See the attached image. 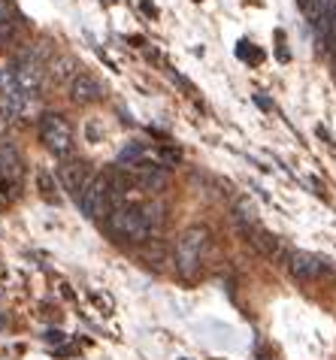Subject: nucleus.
<instances>
[{"label": "nucleus", "instance_id": "f257e3e1", "mask_svg": "<svg viewBox=\"0 0 336 360\" xmlns=\"http://www.w3.org/2000/svg\"><path fill=\"white\" fill-rule=\"evenodd\" d=\"M206 252H209V230L194 224L179 233L176 239V248H173V264H176V273H182L185 278H194V273L200 269Z\"/></svg>", "mask_w": 336, "mask_h": 360}, {"label": "nucleus", "instance_id": "f03ea898", "mask_svg": "<svg viewBox=\"0 0 336 360\" xmlns=\"http://www.w3.org/2000/svg\"><path fill=\"white\" fill-rule=\"evenodd\" d=\"M106 227H110V233L115 239L131 245H143L152 239V230L146 227L140 206H131V203H115L112 212L106 215Z\"/></svg>", "mask_w": 336, "mask_h": 360}, {"label": "nucleus", "instance_id": "7ed1b4c3", "mask_svg": "<svg viewBox=\"0 0 336 360\" xmlns=\"http://www.w3.org/2000/svg\"><path fill=\"white\" fill-rule=\"evenodd\" d=\"M112 206L115 203H112V194H110V176L94 173L82 200H79V209H82L85 218H91V221H106V215L112 212Z\"/></svg>", "mask_w": 336, "mask_h": 360}, {"label": "nucleus", "instance_id": "20e7f679", "mask_svg": "<svg viewBox=\"0 0 336 360\" xmlns=\"http://www.w3.org/2000/svg\"><path fill=\"white\" fill-rule=\"evenodd\" d=\"M39 139H43L49 152L58 158H67L73 152V131H70V124L64 122V115H58V112H46L39 118Z\"/></svg>", "mask_w": 336, "mask_h": 360}, {"label": "nucleus", "instance_id": "39448f33", "mask_svg": "<svg viewBox=\"0 0 336 360\" xmlns=\"http://www.w3.org/2000/svg\"><path fill=\"white\" fill-rule=\"evenodd\" d=\"M31 100L25 94V88L18 85L15 79V70L13 67H0V103L6 106V112L13 118H22L27 115V109H31Z\"/></svg>", "mask_w": 336, "mask_h": 360}, {"label": "nucleus", "instance_id": "423d86ee", "mask_svg": "<svg viewBox=\"0 0 336 360\" xmlns=\"http://www.w3.org/2000/svg\"><path fill=\"white\" fill-rule=\"evenodd\" d=\"M240 230H243V236L249 239V243L266 257V261H273V264H288L291 252L285 248V243H282L279 236H273L270 230H264L261 224H254V227H240Z\"/></svg>", "mask_w": 336, "mask_h": 360}, {"label": "nucleus", "instance_id": "0eeeda50", "mask_svg": "<svg viewBox=\"0 0 336 360\" xmlns=\"http://www.w3.org/2000/svg\"><path fill=\"white\" fill-rule=\"evenodd\" d=\"M46 64L39 61V58H34L31 52H22L18 55V61H15V79H18V85L25 88V94L27 97H37L39 91H43V79H46Z\"/></svg>", "mask_w": 336, "mask_h": 360}, {"label": "nucleus", "instance_id": "6e6552de", "mask_svg": "<svg viewBox=\"0 0 336 360\" xmlns=\"http://www.w3.org/2000/svg\"><path fill=\"white\" fill-rule=\"evenodd\" d=\"M91 176H94V173H88V167H85L82 161H67V164L58 167V179H61V188L76 200V203L82 200L88 182H91Z\"/></svg>", "mask_w": 336, "mask_h": 360}, {"label": "nucleus", "instance_id": "1a4fd4ad", "mask_svg": "<svg viewBox=\"0 0 336 360\" xmlns=\"http://www.w3.org/2000/svg\"><path fill=\"white\" fill-rule=\"evenodd\" d=\"M288 269H291L294 278H300V282H312V278L328 273V261L318 255H309V252H291Z\"/></svg>", "mask_w": 336, "mask_h": 360}, {"label": "nucleus", "instance_id": "9d476101", "mask_svg": "<svg viewBox=\"0 0 336 360\" xmlns=\"http://www.w3.org/2000/svg\"><path fill=\"white\" fill-rule=\"evenodd\" d=\"M106 88L97 82V79L91 73H79L73 82H70V100L73 103H97V100H103Z\"/></svg>", "mask_w": 336, "mask_h": 360}, {"label": "nucleus", "instance_id": "9b49d317", "mask_svg": "<svg viewBox=\"0 0 336 360\" xmlns=\"http://www.w3.org/2000/svg\"><path fill=\"white\" fill-rule=\"evenodd\" d=\"M131 169H134V179H136V188H140V191H164L167 188V169L164 167L140 161Z\"/></svg>", "mask_w": 336, "mask_h": 360}, {"label": "nucleus", "instance_id": "f8f14e48", "mask_svg": "<svg viewBox=\"0 0 336 360\" xmlns=\"http://www.w3.org/2000/svg\"><path fill=\"white\" fill-rule=\"evenodd\" d=\"M0 169H4V179H9V182H22V173H25L22 158L4 139H0Z\"/></svg>", "mask_w": 336, "mask_h": 360}, {"label": "nucleus", "instance_id": "ddd939ff", "mask_svg": "<svg viewBox=\"0 0 336 360\" xmlns=\"http://www.w3.org/2000/svg\"><path fill=\"white\" fill-rule=\"evenodd\" d=\"M79 73H82V64H79L76 58H70V55L55 58L52 67H49V76H52L55 82H73Z\"/></svg>", "mask_w": 336, "mask_h": 360}, {"label": "nucleus", "instance_id": "4468645a", "mask_svg": "<svg viewBox=\"0 0 336 360\" xmlns=\"http://www.w3.org/2000/svg\"><path fill=\"white\" fill-rule=\"evenodd\" d=\"M140 212H143V221L152 233H157L167 221V206L161 203V200H146V203H140Z\"/></svg>", "mask_w": 336, "mask_h": 360}, {"label": "nucleus", "instance_id": "2eb2a0df", "mask_svg": "<svg viewBox=\"0 0 336 360\" xmlns=\"http://www.w3.org/2000/svg\"><path fill=\"white\" fill-rule=\"evenodd\" d=\"M236 224H240V227H254V224H261V221H258V209H254V203H252L249 197L236 200Z\"/></svg>", "mask_w": 336, "mask_h": 360}, {"label": "nucleus", "instance_id": "dca6fc26", "mask_svg": "<svg viewBox=\"0 0 336 360\" xmlns=\"http://www.w3.org/2000/svg\"><path fill=\"white\" fill-rule=\"evenodd\" d=\"M37 188H39V194H43V200H49V203H58V188H55V176L52 173L39 169V173H37Z\"/></svg>", "mask_w": 336, "mask_h": 360}, {"label": "nucleus", "instance_id": "f3484780", "mask_svg": "<svg viewBox=\"0 0 336 360\" xmlns=\"http://www.w3.org/2000/svg\"><path fill=\"white\" fill-rule=\"evenodd\" d=\"M143 261L149 264V266H161V264H167V248H164L161 239H152V245H146V248H143Z\"/></svg>", "mask_w": 336, "mask_h": 360}, {"label": "nucleus", "instance_id": "a211bd4d", "mask_svg": "<svg viewBox=\"0 0 336 360\" xmlns=\"http://www.w3.org/2000/svg\"><path fill=\"white\" fill-rule=\"evenodd\" d=\"M236 55H240L243 61H252V64H261V61H264V52H261V49H254L252 43H245V39L240 43V49H236Z\"/></svg>", "mask_w": 336, "mask_h": 360}, {"label": "nucleus", "instance_id": "6ab92c4d", "mask_svg": "<svg viewBox=\"0 0 336 360\" xmlns=\"http://www.w3.org/2000/svg\"><path fill=\"white\" fill-rule=\"evenodd\" d=\"M18 37V22H0V46H6V43H13V39Z\"/></svg>", "mask_w": 336, "mask_h": 360}, {"label": "nucleus", "instance_id": "aec40b11", "mask_svg": "<svg viewBox=\"0 0 336 360\" xmlns=\"http://www.w3.org/2000/svg\"><path fill=\"white\" fill-rule=\"evenodd\" d=\"M9 124H13V115L6 112V106L0 103V134H6L9 131Z\"/></svg>", "mask_w": 336, "mask_h": 360}, {"label": "nucleus", "instance_id": "412c9836", "mask_svg": "<svg viewBox=\"0 0 336 360\" xmlns=\"http://www.w3.org/2000/svg\"><path fill=\"white\" fill-rule=\"evenodd\" d=\"M13 18V0H0V22Z\"/></svg>", "mask_w": 336, "mask_h": 360}, {"label": "nucleus", "instance_id": "4be33fe9", "mask_svg": "<svg viewBox=\"0 0 336 360\" xmlns=\"http://www.w3.org/2000/svg\"><path fill=\"white\" fill-rule=\"evenodd\" d=\"M94 303H97V306H103L106 312H110V309H112V300L106 297V294H94Z\"/></svg>", "mask_w": 336, "mask_h": 360}, {"label": "nucleus", "instance_id": "5701e85b", "mask_svg": "<svg viewBox=\"0 0 336 360\" xmlns=\"http://www.w3.org/2000/svg\"><path fill=\"white\" fill-rule=\"evenodd\" d=\"M46 339H49V342H64V333H61V330H49Z\"/></svg>", "mask_w": 336, "mask_h": 360}, {"label": "nucleus", "instance_id": "b1692460", "mask_svg": "<svg viewBox=\"0 0 336 360\" xmlns=\"http://www.w3.org/2000/svg\"><path fill=\"white\" fill-rule=\"evenodd\" d=\"M143 13H146V15H157V9H155L152 4H143Z\"/></svg>", "mask_w": 336, "mask_h": 360}, {"label": "nucleus", "instance_id": "393cba45", "mask_svg": "<svg viewBox=\"0 0 336 360\" xmlns=\"http://www.w3.org/2000/svg\"><path fill=\"white\" fill-rule=\"evenodd\" d=\"M315 134H318V136L324 139V143H330V134H328V131H324V127H318V131H315ZM330 146H333V143H330Z\"/></svg>", "mask_w": 336, "mask_h": 360}, {"label": "nucleus", "instance_id": "a878e982", "mask_svg": "<svg viewBox=\"0 0 336 360\" xmlns=\"http://www.w3.org/2000/svg\"><path fill=\"white\" fill-rule=\"evenodd\" d=\"M0 327H6V318L4 315H0Z\"/></svg>", "mask_w": 336, "mask_h": 360}, {"label": "nucleus", "instance_id": "bb28decb", "mask_svg": "<svg viewBox=\"0 0 336 360\" xmlns=\"http://www.w3.org/2000/svg\"><path fill=\"white\" fill-rule=\"evenodd\" d=\"M261 360H270V357H264V354H261Z\"/></svg>", "mask_w": 336, "mask_h": 360}]
</instances>
